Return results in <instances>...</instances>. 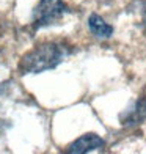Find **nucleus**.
I'll return each mask as SVG.
<instances>
[{
	"mask_svg": "<svg viewBox=\"0 0 146 154\" xmlns=\"http://www.w3.org/2000/svg\"><path fill=\"white\" fill-rule=\"evenodd\" d=\"M65 57V51L60 44L46 43L39 47H35L32 52H29L20 61V69L24 72H43L47 69H52L58 65Z\"/></svg>",
	"mask_w": 146,
	"mask_h": 154,
	"instance_id": "obj_1",
	"label": "nucleus"
},
{
	"mask_svg": "<svg viewBox=\"0 0 146 154\" xmlns=\"http://www.w3.org/2000/svg\"><path fill=\"white\" fill-rule=\"evenodd\" d=\"M65 13H66V5L63 3V0H41L33 11L35 27L39 29V27L50 25L57 22Z\"/></svg>",
	"mask_w": 146,
	"mask_h": 154,
	"instance_id": "obj_2",
	"label": "nucleus"
},
{
	"mask_svg": "<svg viewBox=\"0 0 146 154\" xmlns=\"http://www.w3.org/2000/svg\"><path fill=\"white\" fill-rule=\"evenodd\" d=\"M104 146V140L96 135V134H85L82 135L80 138H77L75 142L68 148V152L71 154H85L90 151H94V149H99Z\"/></svg>",
	"mask_w": 146,
	"mask_h": 154,
	"instance_id": "obj_3",
	"label": "nucleus"
},
{
	"mask_svg": "<svg viewBox=\"0 0 146 154\" xmlns=\"http://www.w3.org/2000/svg\"><path fill=\"white\" fill-rule=\"evenodd\" d=\"M88 27L91 30L93 35H96L97 38H110L113 35V27L107 24L101 16L91 14L88 19Z\"/></svg>",
	"mask_w": 146,
	"mask_h": 154,
	"instance_id": "obj_4",
	"label": "nucleus"
}]
</instances>
